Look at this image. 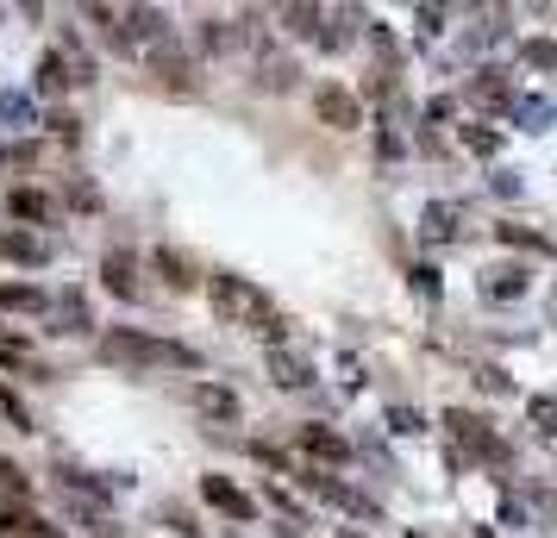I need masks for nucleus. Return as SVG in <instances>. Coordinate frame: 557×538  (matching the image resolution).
<instances>
[{
  "mask_svg": "<svg viewBox=\"0 0 557 538\" xmlns=\"http://www.w3.org/2000/svg\"><path fill=\"white\" fill-rule=\"evenodd\" d=\"M207 301H213V313H220L226 326H245V333H270V338L288 333V320L270 308V295H263L257 283H245V276H226V270H213V276H207Z\"/></svg>",
  "mask_w": 557,
  "mask_h": 538,
  "instance_id": "obj_1",
  "label": "nucleus"
},
{
  "mask_svg": "<svg viewBox=\"0 0 557 538\" xmlns=\"http://www.w3.org/2000/svg\"><path fill=\"white\" fill-rule=\"evenodd\" d=\"M101 358L132 363V370H195V363H201L188 345H176V338H151V333H132V326L101 333Z\"/></svg>",
  "mask_w": 557,
  "mask_h": 538,
  "instance_id": "obj_2",
  "label": "nucleus"
},
{
  "mask_svg": "<svg viewBox=\"0 0 557 538\" xmlns=\"http://www.w3.org/2000/svg\"><path fill=\"white\" fill-rule=\"evenodd\" d=\"M445 426H451V438L463 445V451H476V458H507V445L488 433V420H482V413L451 408V413H445Z\"/></svg>",
  "mask_w": 557,
  "mask_h": 538,
  "instance_id": "obj_3",
  "label": "nucleus"
},
{
  "mask_svg": "<svg viewBox=\"0 0 557 538\" xmlns=\"http://www.w3.org/2000/svg\"><path fill=\"white\" fill-rule=\"evenodd\" d=\"M313 113H320L332 132H357L363 126V101L345 95V88H313Z\"/></svg>",
  "mask_w": 557,
  "mask_h": 538,
  "instance_id": "obj_4",
  "label": "nucleus"
},
{
  "mask_svg": "<svg viewBox=\"0 0 557 538\" xmlns=\"http://www.w3.org/2000/svg\"><path fill=\"white\" fill-rule=\"evenodd\" d=\"M0 257L38 270V263H51V238H45V232H26V226H7L0 232Z\"/></svg>",
  "mask_w": 557,
  "mask_h": 538,
  "instance_id": "obj_5",
  "label": "nucleus"
},
{
  "mask_svg": "<svg viewBox=\"0 0 557 538\" xmlns=\"http://www.w3.org/2000/svg\"><path fill=\"white\" fill-rule=\"evenodd\" d=\"M201 501L220 508V513H232V520H257V501L238 483H226V476H201Z\"/></svg>",
  "mask_w": 557,
  "mask_h": 538,
  "instance_id": "obj_6",
  "label": "nucleus"
},
{
  "mask_svg": "<svg viewBox=\"0 0 557 538\" xmlns=\"http://www.w3.org/2000/svg\"><path fill=\"white\" fill-rule=\"evenodd\" d=\"M527 288H532L527 263H495V270H482V295H488V301H520Z\"/></svg>",
  "mask_w": 557,
  "mask_h": 538,
  "instance_id": "obj_7",
  "label": "nucleus"
},
{
  "mask_svg": "<svg viewBox=\"0 0 557 538\" xmlns=\"http://www.w3.org/2000/svg\"><path fill=\"white\" fill-rule=\"evenodd\" d=\"M101 283L120 295V301H138V263H132V251H107L101 257Z\"/></svg>",
  "mask_w": 557,
  "mask_h": 538,
  "instance_id": "obj_8",
  "label": "nucleus"
},
{
  "mask_svg": "<svg viewBox=\"0 0 557 538\" xmlns=\"http://www.w3.org/2000/svg\"><path fill=\"white\" fill-rule=\"evenodd\" d=\"M263 370H270V383H276V388H307V383H313V363H307L301 351H270Z\"/></svg>",
  "mask_w": 557,
  "mask_h": 538,
  "instance_id": "obj_9",
  "label": "nucleus"
},
{
  "mask_svg": "<svg viewBox=\"0 0 557 538\" xmlns=\"http://www.w3.org/2000/svg\"><path fill=\"white\" fill-rule=\"evenodd\" d=\"M0 533L7 538H63V526H51L45 513H32V508H7L0 513Z\"/></svg>",
  "mask_w": 557,
  "mask_h": 538,
  "instance_id": "obj_10",
  "label": "nucleus"
},
{
  "mask_svg": "<svg viewBox=\"0 0 557 538\" xmlns=\"http://www.w3.org/2000/svg\"><path fill=\"white\" fill-rule=\"evenodd\" d=\"M195 408H201L207 420H226V426L245 413V408H238V395H232L226 383H201V388H195Z\"/></svg>",
  "mask_w": 557,
  "mask_h": 538,
  "instance_id": "obj_11",
  "label": "nucleus"
},
{
  "mask_svg": "<svg viewBox=\"0 0 557 538\" xmlns=\"http://www.w3.org/2000/svg\"><path fill=\"white\" fill-rule=\"evenodd\" d=\"M151 76L163 82V88H182V95H188V88H195V63H188L182 51H157L151 57Z\"/></svg>",
  "mask_w": 557,
  "mask_h": 538,
  "instance_id": "obj_12",
  "label": "nucleus"
},
{
  "mask_svg": "<svg viewBox=\"0 0 557 538\" xmlns=\"http://www.w3.org/2000/svg\"><path fill=\"white\" fill-rule=\"evenodd\" d=\"M457 220H463L457 201H432L426 213H420V232H426L432 245H445V238H457Z\"/></svg>",
  "mask_w": 557,
  "mask_h": 538,
  "instance_id": "obj_13",
  "label": "nucleus"
},
{
  "mask_svg": "<svg viewBox=\"0 0 557 538\" xmlns=\"http://www.w3.org/2000/svg\"><path fill=\"white\" fill-rule=\"evenodd\" d=\"M301 451H307V458H326V463L351 458V445H345L338 433H326V426H301Z\"/></svg>",
  "mask_w": 557,
  "mask_h": 538,
  "instance_id": "obj_14",
  "label": "nucleus"
},
{
  "mask_svg": "<svg viewBox=\"0 0 557 538\" xmlns=\"http://www.w3.org/2000/svg\"><path fill=\"white\" fill-rule=\"evenodd\" d=\"M470 101H482V107H513V82H507V70H482V76L470 82Z\"/></svg>",
  "mask_w": 557,
  "mask_h": 538,
  "instance_id": "obj_15",
  "label": "nucleus"
},
{
  "mask_svg": "<svg viewBox=\"0 0 557 538\" xmlns=\"http://www.w3.org/2000/svg\"><path fill=\"white\" fill-rule=\"evenodd\" d=\"M7 213H13V220H57V201L38 195V188H13V195H7Z\"/></svg>",
  "mask_w": 557,
  "mask_h": 538,
  "instance_id": "obj_16",
  "label": "nucleus"
},
{
  "mask_svg": "<svg viewBox=\"0 0 557 538\" xmlns=\"http://www.w3.org/2000/svg\"><path fill=\"white\" fill-rule=\"evenodd\" d=\"M7 508H32V483H26V470H20V463L0 458V513H7Z\"/></svg>",
  "mask_w": 557,
  "mask_h": 538,
  "instance_id": "obj_17",
  "label": "nucleus"
},
{
  "mask_svg": "<svg viewBox=\"0 0 557 538\" xmlns=\"http://www.w3.org/2000/svg\"><path fill=\"white\" fill-rule=\"evenodd\" d=\"M0 308H13V313H45V308H51V295H45V288H32V283H0Z\"/></svg>",
  "mask_w": 557,
  "mask_h": 538,
  "instance_id": "obj_18",
  "label": "nucleus"
},
{
  "mask_svg": "<svg viewBox=\"0 0 557 538\" xmlns=\"http://www.w3.org/2000/svg\"><path fill=\"white\" fill-rule=\"evenodd\" d=\"M70 82H76V70H70V57L63 51H51L45 63H38V95H63Z\"/></svg>",
  "mask_w": 557,
  "mask_h": 538,
  "instance_id": "obj_19",
  "label": "nucleus"
},
{
  "mask_svg": "<svg viewBox=\"0 0 557 538\" xmlns=\"http://www.w3.org/2000/svg\"><path fill=\"white\" fill-rule=\"evenodd\" d=\"M126 38H170V20L157 7H126Z\"/></svg>",
  "mask_w": 557,
  "mask_h": 538,
  "instance_id": "obj_20",
  "label": "nucleus"
},
{
  "mask_svg": "<svg viewBox=\"0 0 557 538\" xmlns=\"http://www.w3.org/2000/svg\"><path fill=\"white\" fill-rule=\"evenodd\" d=\"M282 26L295 32V38H313V32L326 26V7H282Z\"/></svg>",
  "mask_w": 557,
  "mask_h": 538,
  "instance_id": "obj_21",
  "label": "nucleus"
},
{
  "mask_svg": "<svg viewBox=\"0 0 557 538\" xmlns=\"http://www.w3.org/2000/svg\"><path fill=\"white\" fill-rule=\"evenodd\" d=\"M257 82H263L270 95H282V88H295V63H288V57H263V63H257Z\"/></svg>",
  "mask_w": 557,
  "mask_h": 538,
  "instance_id": "obj_22",
  "label": "nucleus"
},
{
  "mask_svg": "<svg viewBox=\"0 0 557 538\" xmlns=\"http://www.w3.org/2000/svg\"><path fill=\"white\" fill-rule=\"evenodd\" d=\"M527 420H532L545 438H557V395H532V401H527Z\"/></svg>",
  "mask_w": 557,
  "mask_h": 538,
  "instance_id": "obj_23",
  "label": "nucleus"
},
{
  "mask_svg": "<svg viewBox=\"0 0 557 538\" xmlns=\"http://www.w3.org/2000/svg\"><path fill=\"white\" fill-rule=\"evenodd\" d=\"M0 420H7L13 433H32V413H26V401H20L13 388H0Z\"/></svg>",
  "mask_w": 557,
  "mask_h": 538,
  "instance_id": "obj_24",
  "label": "nucleus"
},
{
  "mask_svg": "<svg viewBox=\"0 0 557 538\" xmlns=\"http://www.w3.org/2000/svg\"><path fill=\"white\" fill-rule=\"evenodd\" d=\"M495 238H502L507 251H513V245H520V251H552V245H545L539 232H527V226H495Z\"/></svg>",
  "mask_w": 557,
  "mask_h": 538,
  "instance_id": "obj_25",
  "label": "nucleus"
},
{
  "mask_svg": "<svg viewBox=\"0 0 557 538\" xmlns=\"http://www.w3.org/2000/svg\"><path fill=\"white\" fill-rule=\"evenodd\" d=\"M157 276H170V288H188L195 276H188V263H182L176 251H157Z\"/></svg>",
  "mask_w": 557,
  "mask_h": 538,
  "instance_id": "obj_26",
  "label": "nucleus"
},
{
  "mask_svg": "<svg viewBox=\"0 0 557 538\" xmlns=\"http://www.w3.org/2000/svg\"><path fill=\"white\" fill-rule=\"evenodd\" d=\"M57 320H70L63 333H88V308H82V295H63V301H57Z\"/></svg>",
  "mask_w": 557,
  "mask_h": 538,
  "instance_id": "obj_27",
  "label": "nucleus"
},
{
  "mask_svg": "<svg viewBox=\"0 0 557 538\" xmlns=\"http://www.w3.org/2000/svg\"><path fill=\"white\" fill-rule=\"evenodd\" d=\"M463 145H470L476 157H495V151H502V132H488V126H463Z\"/></svg>",
  "mask_w": 557,
  "mask_h": 538,
  "instance_id": "obj_28",
  "label": "nucleus"
},
{
  "mask_svg": "<svg viewBox=\"0 0 557 538\" xmlns=\"http://www.w3.org/2000/svg\"><path fill=\"white\" fill-rule=\"evenodd\" d=\"M520 57H527V63H539V70H557V45H552V38H527V45H520Z\"/></svg>",
  "mask_w": 557,
  "mask_h": 538,
  "instance_id": "obj_29",
  "label": "nucleus"
},
{
  "mask_svg": "<svg viewBox=\"0 0 557 538\" xmlns=\"http://www.w3.org/2000/svg\"><path fill=\"white\" fill-rule=\"evenodd\" d=\"M0 363H26V370H32L26 338H20V333H7V326H0Z\"/></svg>",
  "mask_w": 557,
  "mask_h": 538,
  "instance_id": "obj_30",
  "label": "nucleus"
},
{
  "mask_svg": "<svg viewBox=\"0 0 557 538\" xmlns=\"http://www.w3.org/2000/svg\"><path fill=\"white\" fill-rule=\"evenodd\" d=\"M201 45H207V51H226V45H232V26H226V20H207V26H201Z\"/></svg>",
  "mask_w": 557,
  "mask_h": 538,
  "instance_id": "obj_31",
  "label": "nucleus"
},
{
  "mask_svg": "<svg viewBox=\"0 0 557 538\" xmlns=\"http://www.w3.org/2000/svg\"><path fill=\"white\" fill-rule=\"evenodd\" d=\"M45 126H51V138H63V145H76V120H70V113H51Z\"/></svg>",
  "mask_w": 557,
  "mask_h": 538,
  "instance_id": "obj_32",
  "label": "nucleus"
},
{
  "mask_svg": "<svg viewBox=\"0 0 557 538\" xmlns=\"http://www.w3.org/2000/svg\"><path fill=\"white\" fill-rule=\"evenodd\" d=\"M413 283H420V295H432V301H438V270H426V263H420V270H413Z\"/></svg>",
  "mask_w": 557,
  "mask_h": 538,
  "instance_id": "obj_33",
  "label": "nucleus"
},
{
  "mask_svg": "<svg viewBox=\"0 0 557 538\" xmlns=\"http://www.w3.org/2000/svg\"><path fill=\"white\" fill-rule=\"evenodd\" d=\"M0 113H7V126H20V120H26V101H20V95H7V101H0Z\"/></svg>",
  "mask_w": 557,
  "mask_h": 538,
  "instance_id": "obj_34",
  "label": "nucleus"
},
{
  "mask_svg": "<svg viewBox=\"0 0 557 538\" xmlns=\"http://www.w3.org/2000/svg\"><path fill=\"white\" fill-rule=\"evenodd\" d=\"M388 426H395V433H413V426H420V413H407V408H395V413H388Z\"/></svg>",
  "mask_w": 557,
  "mask_h": 538,
  "instance_id": "obj_35",
  "label": "nucleus"
},
{
  "mask_svg": "<svg viewBox=\"0 0 557 538\" xmlns=\"http://www.w3.org/2000/svg\"><path fill=\"white\" fill-rule=\"evenodd\" d=\"M476 383L488 388V395H502V388H507V376H502V370H476Z\"/></svg>",
  "mask_w": 557,
  "mask_h": 538,
  "instance_id": "obj_36",
  "label": "nucleus"
},
{
  "mask_svg": "<svg viewBox=\"0 0 557 538\" xmlns=\"http://www.w3.org/2000/svg\"><path fill=\"white\" fill-rule=\"evenodd\" d=\"M552 320H557V288H552Z\"/></svg>",
  "mask_w": 557,
  "mask_h": 538,
  "instance_id": "obj_37",
  "label": "nucleus"
},
{
  "mask_svg": "<svg viewBox=\"0 0 557 538\" xmlns=\"http://www.w3.org/2000/svg\"><path fill=\"white\" fill-rule=\"evenodd\" d=\"M345 538H357V533H345Z\"/></svg>",
  "mask_w": 557,
  "mask_h": 538,
  "instance_id": "obj_38",
  "label": "nucleus"
}]
</instances>
